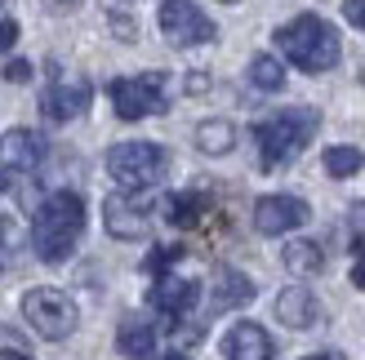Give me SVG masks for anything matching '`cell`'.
I'll return each instance as SVG.
<instances>
[{
  "mask_svg": "<svg viewBox=\"0 0 365 360\" xmlns=\"http://www.w3.org/2000/svg\"><path fill=\"white\" fill-rule=\"evenodd\" d=\"M85 231V201L76 191H53L49 201L36 209V223H31V249L41 263H63L71 258Z\"/></svg>",
  "mask_w": 365,
  "mask_h": 360,
  "instance_id": "obj_1",
  "label": "cell"
},
{
  "mask_svg": "<svg viewBox=\"0 0 365 360\" xmlns=\"http://www.w3.org/2000/svg\"><path fill=\"white\" fill-rule=\"evenodd\" d=\"M277 49L299 71H312V76H317V71H330L339 63L343 41H339V31L325 23V18L299 14V18H289L285 27H277Z\"/></svg>",
  "mask_w": 365,
  "mask_h": 360,
  "instance_id": "obj_2",
  "label": "cell"
},
{
  "mask_svg": "<svg viewBox=\"0 0 365 360\" xmlns=\"http://www.w3.org/2000/svg\"><path fill=\"white\" fill-rule=\"evenodd\" d=\"M321 116L312 112V107H289V112H277L267 116L259 129H254V138H259V160L263 169H285L289 160H294L307 142H312Z\"/></svg>",
  "mask_w": 365,
  "mask_h": 360,
  "instance_id": "obj_3",
  "label": "cell"
},
{
  "mask_svg": "<svg viewBox=\"0 0 365 360\" xmlns=\"http://www.w3.org/2000/svg\"><path fill=\"white\" fill-rule=\"evenodd\" d=\"M165 169H170V156H165V147H156V142H116V147H107V174H112L125 191L156 187L160 178H165Z\"/></svg>",
  "mask_w": 365,
  "mask_h": 360,
  "instance_id": "obj_4",
  "label": "cell"
},
{
  "mask_svg": "<svg viewBox=\"0 0 365 360\" xmlns=\"http://www.w3.org/2000/svg\"><path fill=\"white\" fill-rule=\"evenodd\" d=\"M23 316H27V325L49 338V343H58V338H67L71 329H76V302H71V294L63 290H53V285H36V290L23 294Z\"/></svg>",
  "mask_w": 365,
  "mask_h": 360,
  "instance_id": "obj_5",
  "label": "cell"
},
{
  "mask_svg": "<svg viewBox=\"0 0 365 360\" xmlns=\"http://www.w3.org/2000/svg\"><path fill=\"white\" fill-rule=\"evenodd\" d=\"M112 94V107L120 120H148V116H160L170 107L165 98V76L160 71H148V76H120L107 85Z\"/></svg>",
  "mask_w": 365,
  "mask_h": 360,
  "instance_id": "obj_6",
  "label": "cell"
},
{
  "mask_svg": "<svg viewBox=\"0 0 365 360\" xmlns=\"http://www.w3.org/2000/svg\"><path fill=\"white\" fill-rule=\"evenodd\" d=\"M156 23H160V36H165L174 49H192V45H205V41L218 36L214 23L192 5V0H165L160 14H156Z\"/></svg>",
  "mask_w": 365,
  "mask_h": 360,
  "instance_id": "obj_7",
  "label": "cell"
},
{
  "mask_svg": "<svg viewBox=\"0 0 365 360\" xmlns=\"http://www.w3.org/2000/svg\"><path fill=\"white\" fill-rule=\"evenodd\" d=\"M103 227L116 240H143L152 231V205L134 191H116L103 201Z\"/></svg>",
  "mask_w": 365,
  "mask_h": 360,
  "instance_id": "obj_8",
  "label": "cell"
},
{
  "mask_svg": "<svg viewBox=\"0 0 365 360\" xmlns=\"http://www.w3.org/2000/svg\"><path fill=\"white\" fill-rule=\"evenodd\" d=\"M307 218H312V209H307V201H299V196H263V201L254 205L259 236H285V231L303 227Z\"/></svg>",
  "mask_w": 365,
  "mask_h": 360,
  "instance_id": "obj_9",
  "label": "cell"
},
{
  "mask_svg": "<svg viewBox=\"0 0 365 360\" xmlns=\"http://www.w3.org/2000/svg\"><path fill=\"white\" fill-rule=\"evenodd\" d=\"M45 165V138L36 129H9L0 138V169L5 174H31Z\"/></svg>",
  "mask_w": 365,
  "mask_h": 360,
  "instance_id": "obj_10",
  "label": "cell"
},
{
  "mask_svg": "<svg viewBox=\"0 0 365 360\" xmlns=\"http://www.w3.org/2000/svg\"><path fill=\"white\" fill-rule=\"evenodd\" d=\"M89 102H94V89H89V85H63V80H53L41 94V116L49 125H67V120H76Z\"/></svg>",
  "mask_w": 365,
  "mask_h": 360,
  "instance_id": "obj_11",
  "label": "cell"
},
{
  "mask_svg": "<svg viewBox=\"0 0 365 360\" xmlns=\"http://www.w3.org/2000/svg\"><path fill=\"white\" fill-rule=\"evenodd\" d=\"M196 298H200V285L196 280H187V276H174V272H165L156 285H152V294H148V302L156 312H165V316H187L192 307H196Z\"/></svg>",
  "mask_w": 365,
  "mask_h": 360,
  "instance_id": "obj_12",
  "label": "cell"
},
{
  "mask_svg": "<svg viewBox=\"0 0 365 360\" xmlns=\"http://www.w3.org/2000/svg\"><path fill=\"white\" fill-rule=\"evenodd\" d=\"M223 356L227 360H272V338H267V329L263 325H254V320H236V325L223 334Z\"/></svg>",
  "mask_w": 365,
  "mask_h": 360,
  "instance_id": "obj_13",
  "label": "cell"
},
{
  "mask_svg": "<svg viewBox=\"0 0 365 360\" xmlns=\"http://www.w3.org/2000/svg\"><path fill=\"white\" fill-rule=\"evenodd\" d=\"M210 298H214V312H232V307H245L254 298V280L236 267H218L214 285H210Z\"/></svg>",
  "mask_w": 365,
  "mask_h": 360,
  "instance_id": "obj_14",
  "label": "cell"
},
{
  "mask_svg": "<svg viewBox=\"0 0 365 360\" xmlns=\"http://www.w3.org/2000/svg\"><path fill=\"white\" fill-rule=\"evenodd\" d=\"M277 320L285 329H307L317 320V294L312 290H303V285H289V290L277 294Z\"/></svg>",
  "mask_w": 365,
  "mask_h": 360,
  "instance_id": "obj_15",
  "label": "cell"
},
{
  "mask_svg": "<svg viewBox=\"0 0 365 360\" xmlns=\"http://www.w3.org/2000/svg\"><path fill=\"white\" fill-rule=\"evenodd\" d=\"M116 351H120L125 360H152V351H156V329L148 325V320H138V316L120 320V329H116Z\"/></svg>",
  "mask_w": 365,
  "mask_h": 360,
  "instance_id": "obj_16",
  "label": "cell"
},
{
  "mask_svg": "<svg viewBox=\"0 0 365 360\" xmlns=\"http://www.w3.org/2000/svg\"><path fill=\"white\" fill-rule=\"evenodd\" d=\"M196 147L205 156H227L236 147V125L232 120H205L196 125Z\"/></svg>",
  "mask_w": 365,
  "mask_h": 360,
  "instance_id": "obj_17",
  "label": "cell"
},
{
  "mask_svg": "<svg viewBox=\"0 0 365 360\" xmlns=\"http://www.w3.org/2000/svg\"><path fill=\"white\" fill-rule=\"evenodd\" d=\"M281 263H285V272H294V276H312V272H321L325 254H321L317 240H289L281 249Z\"/></svg>",
  "mask_w": 365,
  "mask_h": 360,
  "instance_id": "obj_18",
  "label": "cell"
},
{
  "mask_svg": "<svg viewBox=\"0 0 365 360\" xmlns=\"http://www.w3.org/2000/svg\"><path fill=\"white\" fill-rule=\"evenodd\" d=\"M250 85L263 89V94H277V89L285 85L281 58H272V53H254V58H250Z\"/></svg>",
  "mask_w": 365,
  "mask_h": 360,
  "instance_id": "obj_19",
  "label": "cell"
},
{
  "mask_svg": "<svg viewBox=\"0 0 365 360\" xmlns=\"http://www.w3.org/2000/svg\"><path fill=\"white\" fill-rule=\"evenodd\" d=\"M321 165H325V174H330V178H352L365 165V152L361 147H325Z\"/></svg>",
  "mask_w": 365,
  "mask_h": 360,
  "instance_id": "obj_20",
  "label": "cell"
},
{
  "mask_svg": "<svg viewBox=\"0 0 365 360\" xmlns=\"http://www.w3.org/2000/svg\"><path fill=\"white\" fill-rule=\"evenodd\" d=\"M200 213H205V201H200V196H192V191L170 196V205H165V218H170L174 227H196Z\"/></svg>",
  "mask_w": 365,
  "mask_h": 360,
  "instance_id": "obj_21",
  "label": "cell"
},
{
  "mask_svg": "<svg viewBox=\"0 0 365 360\" xmlns=\"http://www.w3.org/2000/svg\"><path fill=\"white\" fill-rule=\"evenodd\" d=\"M182 258V245H156L152 254H148V263H143V272H152V276H165L170 267Z\"/></svg>",
  "mask_w": 365,
  "mask_h": 360,
  "instance_id": "obj_22",
  "label": "cell"
},
{
  "mask_svg": "<svg viewBox=\"0 0 365 360\" xmlns=\"http://www.w3.org/2000/svg\"><path fill=\"white\" fill-rule=\"evenodd\" d=\"M348 227H352V249H356V258H365V201H361V205H352Z\"/></svg>",
  "mask_w": 365,
  "mask_h": 360,
  "instance_id": "obj_23",
  "label": "cell"
},
{
  "mask_svg": "<svg viewBox=\"0 0 365 360\" xmlns=\"http://www.w3.org/2000/svg\"><path fill=\"white\" fill-rule=\"evenodd\" d=\"M107 23H112V36H120V41H138V27H134V18H130V14L112 9V14H107Z\"/></svg>",
  "mask_w": 365,
  "mask_h": 360,
  "instance_id": "obj_24",
  "label": "cell"
},
{
  "mask_svg": "<svg viewBox=\"0 0 365 360\" xmlns=\"http://www.w3.org/2000/svg\"><path fill=\"white\" fill-rule=\"evenodd\" d=\"M343 18H348L356 31H365V0H343Z\"/></svg>",
  "mask_w": 365,
  "mask_h": 360,
  "instance_id": "obj_25",
  "label": "cell"
},
{
  "mask_svg": "<svg viewBox=\"0 0 365 360\" xmlns=\"http://www.w3.org/2000/svg\"><path fill=\"white\" fill-rule=\"evenodd\" d=\"M14 45H18V23L14 18H0V53L14 49Z\"/></svg>",
  "mask_w": 365,
  "mask_h": 360,
  "instance_id": "obj_26",
  "label": "cell"
},
{
  "mask_svg": "<svg viewBox=\"0 0 365 360\" xmlns=\"http://www.w3.org/2000/svg\"><path fill=\"white\" fill-rule=\"evenodd\" d=\"M5 80H14V85H23V80H31V63H5Z\"/></svg>",
  "mask_w": 365,
  "mask_h": 360,
  "instance_id": "obj_27",
  "label": "cell"
},
{
  "mask_svg": "<svg viewBox=\"0 0 365 360\" xmlns=\"http://www.w3.org/2000/svg\"><path fill=\"white\" fill-rule=\"evenodd\" d=\"M205 89H210V76H205V71H192V76H187V94H205Z\"/></svg>",
  "mask_w": 365,
  "mask_h": 360,
  "instance_id": "obj_28",
  "label": "cell"
},
{
  "mask_svg": "<svg viewBox=\"0 0 365 360\" xmlns=\"http://www.w3.org/2000/svg\"><path fill=\"white\" fill-rule=\"evenodd\" d=\"M9 218H0V267H5V254H9Z\"/></svg>",
  "mask_w": 365,
  "mask_h": 360,
  "instance_id": "obj_29",
  "label": "cell"
},
{
  "mask_svg": "<svg viewBox=\"0 0 365 360\" xmlns=\"http://www.w3.org/2000/svg\"><path fill=\"white\" fill-rule=\"evenodd\" d=\"M352 285H356V290H365V258L352 263Z\"/></svg>",
  "mask_w": 365,
  "mask_h": 360,
  "instance_id": "obj_30",
  "label": "cell"
},
{
  "mask_svg": "<svg viewBox=\"0 0 365 360\" xmlns=\"http://www.w3.org/2000/svg\"><path fill=\"white\" fill-rule=\"evenodd\" d=\"M0 360H31L27 351H18V347H5V351H0Z\"/></svg>",
  "mask_w": 365,
  "mask_h": 360,
  "instance_id": "obj_31",
  "label": "cell"
},
{
  "mask_svg": "<svg viewBox=\"0 0 365 360\" xmlns=\"http://www.w3.org/2000/svg\"><path fill=\"white\" fill-rule=\"evenodd\" d=\"M303 360H348L343 351H317V356H303Z\"/></svg>",
  "mask_w": 365,
  "mask_h": 360,
  "instance_id": "obj_32",
  "label": "cell"
},
{
  "mask_svg": "<svg viewBox=\"0 0 365 360\" xmlns=\"http://www.w3.org/2000/svg\"><path fill=\"white\" fill-rule=\"evenodd\" d=\"M45 5H49V9H76L81 0H45Z\"/></svg>",
  "mask_w": 365,
  "mask_h": 360,
  "instance_id": "obj_33",
  "label": "cell"
},
{
  "mask_svg": "<svg viewBox=\"0 0 365 360\" xmlns=\"http://www.w3.org/2000/svg\"><path fill=\"white\" fill-rule=\"evenodd\" d=\"M160 360H187V351H170V356H160Z\"/></svg>",
  "mask_w": 365,
  "mask_h": 360,
  "instance_id": "obj_34",
  "label": "cell"
},
{
  "mask_svg": "<svg viewBox=\"0 0 365 360\" xmlns=\"http://www.w3.org/2000/svg\"><path fill=\"white\" fill-rule=\"evenodd\" d=\"M5 187H9V174H5V169H0V191H5Z\"/></svg>",
  "mask_w": 365,
  "mask_h": 360,
  "instance_id": "obj_35",
  "label": "cell"
},
{
  "mask_svg": "<svg viewBox=\"0 0 365 360\" xmlns=\"http://www.w3.org/2000/svg\"><path fill=\"white\" fill-rule=\"evenodd\" d=\"M223 5H236V0H223Z\"/></svg>",
  "mask_w": 365,
  "mask_h": 360,
  "instance_id": "obj_36",
  "label": "cell"
}]
</instances>
